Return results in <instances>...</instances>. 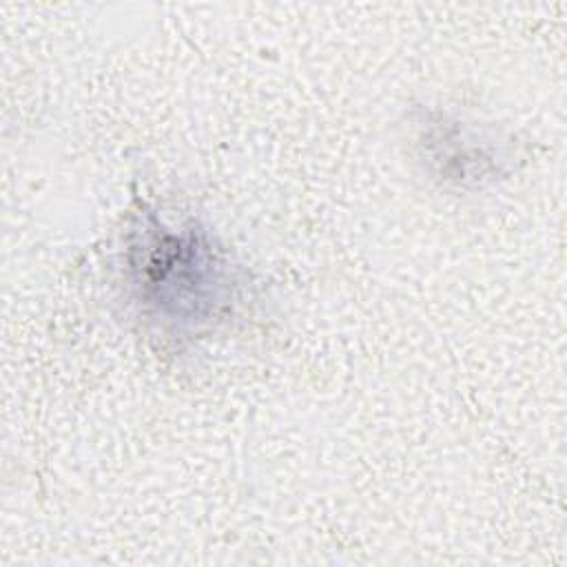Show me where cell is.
Instances as JSON below:
<instances>
[{"label": "cell", "instance_id": "obj_2", "mask_svg": "<svg viewBox=\"0 0 567 567\" xmlns=\"http://www.w3.org/2000/svg\"><path fill=\"white\" fill-rule=\"evenodd\" d=\"M416 162L441 186L481 188L501 175L503 140L476 120L423 111L414 122Z\"/></svg>", "mask_w": 567, "mask_h": 567}, {"label": "cell", "instance_id": "obj_1", "mask_svg": "<svg viewBox=\"0 0 567 567\" xmlns=\"http://www.w3.org/2000/svg\"><path fill=\"white\" fill-rule=\"evenodd\" d=\"M241 272L226 246L195 219L173 226L144 208L126 230V301L166 339L193 341L224 326L241 301Z\"/></svg>", "mask_w": 567, "mask_h": 567}]
</instances>
